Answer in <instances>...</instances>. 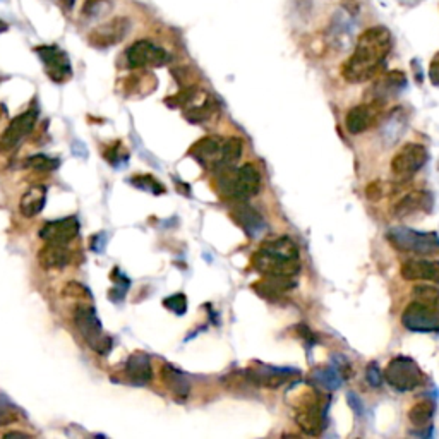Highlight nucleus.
<instances>
[{
  "label": "nucleus",
  "mask_w": 439,
  "mask_h": 439,
  "mask_svg": "<svg viewBox=\"0 0 439 439\" xmlns=\"http://www.w3.org/2000/svg\"><path fill=\"white\" fill-rule=\"evenodd\" d=\"M294 419L302 433L309 436H320L326 427V408L329 398L316 390V386H297L288 395Z\"/></svg>",
  "instance_id": "obj_3"
},
{
  "label": "nucleus",
  "mask_w": 439,
  "mask_h": 439,
  "mask_svg": "<svg viewBox=\"0 0 439 439\" xmlns=\"http://www.w3.org/2000/svg\"><path fill=\"white\" fill-rule=\"evenodd\" d=\"M384 189H386V184H383V182H374V184H371L367 188V197L372 201L379 199V197H383L384 192H386Z\"/></svg>",
  "instance_id": "obj_36"
},
{
  "label": "nucleus",
  "mask_w": 439,
  "mask_h": 439,
  "mask_svg": "<svg viewBox=\"0 0 439 439\" xmlns=\"http://www.w3.org/2000/svg\"><path fill=\"white\" fill-rule=\"evenodd\" d=\"M47 203V188L45 185H33L23 194L19 201V211L23 217L33 218L43 210Z\"/></svg>",
  "instance_id": "obj_24"
},
{
  "label": "nucleus",
  "mask_w": 439,
  "mask_h": 439,
  "mask_svg": "<svg viewBox=\"0 0 439 439\" xmlns=\"http://www.w3.org/2000/svg\"><path fill=\"white\" fill-rule=\"evenodd\" d=\"M383 107V101L378 100H372L371 103H362L357 105V107H352L345 117L347 131L350 134H354V136H357V134H362L367 129H371L378 122Z\"/></svg>",
  "instance_id": "obj_12"
},
{
  "label": "nucleus",
  "mask_w": 439,
  "mask_h": 439,
  "mask_svg": "<svg viewBox=\"0 0 439 439\" xmlns=\"http://www.w3.org/2000/svg\"><path fill=\"white\" fill-rule=\"evenodd\" d=\"M436 412V405L431 400H422L417 401L415 405L408 411V420L412 422V426L415 427H426L431 422V419L434 417Z\"/></svg>",
  "instance_id": "obj_26"
},
{
  "label": "nucleus",
  "mask_w": 439,
  "mask_h": 439,
  "mask_svg": "<svg viewBox=\"0 0 439 439\" xmlns=\"http://www.w3.org/2000/svg\"><path fill=\"white\" fill-rule=\"evenodd\" d=\"M79 233V220L76 217H67L62 220L45 223L40 230V237L50 244H65L67 246Z\"/></svg>",
  "instance_id": "obj_17"
},
{
  "label": "nucleus",
  "mask_w": 439,
  "mask_h": 439,
  "mask_svg": "<svg viewBox=\"0 0 439 439\" xmlns=\"http://www.w3.org/2000/svg\"><path fill=\"white\" fill-rule=\"evenodd\" d=\"M310 379H313V386L323 388V390H336L342 383V374L333 367L314 369Z\"/></svg>",
  "instance_id": "obj_27"
},
{
  "label": "nucleus",
  "mask_w": 439,
  "mask_h": 439,
  "mask_svg": "<svg viewBox=\"0 0 439 439\" xmlns=\"http://www.w3.org/2000/svg\"><path fill=\"white\" fill-rule=\"evenodd\" d=\"M429 79L434 86H439V53H436L429 65Z\"/></svg>",
  "instance_id": "obj_37"
},
{
  "label": "nucleus",
  "mask_w": 439,
  "mask_h": 439,
  "mask_svg": "<svg viewBox=\"0 0 439 439\" xmlns=\"http://www.w3.org/2000/svg\"><path fill=\"white\" fill-rule=\"evenodd\" d=\"M218 174V188L229 199L247 201L261 191V174L252 163L242 167H222Z\"/></svg>",
  "instance_id": "obj_4"
},
{
  "label": "nucleus",
  "mask_w": 439,
  "mask_h": 439,
  "mask_svg": "<svg viewBox=\"0 0 439 439\" xmlns=\"http://www.w3.org/2000/svg\"><path fill=\"white\" fill-rule=\"evenodd\" d=\"M38 263L45 270H60L71 263V252L65 244H50L38 252Z\"/></svg>",
  "instance_id": "obj_21"
},
{
  "label": "nucleus",
  "mask_w": 439,
  "mask_h": 439,
  "mask_svg": "<svg viewBox=\"0 0 439 439\" xmlns=\"http://www.w3.org/2000/svg\"><path fill=\"white\" fill-rule=\"evenodd\" d=\"M232 217L242 226L249 237H258L266 229L265 218L244 201H239V204H235V208L232 210Z\"/></svg>",
  "instance_id": "obj_20"
},
{
  "label": "nucleus",
  "mask_w": 439,
  "mask_h": 439,
  "mask_svg": "<svg viewBox=\"0 0 439 439\" xmlns=\"http://www.w3.org/2000/svg\"><path fill=\"white\" fill-rule=\"evenodd\" d=\"M165 307L167 309H170L172 313H175L177 316H182V314L188 310V297H185L184 294H175L172 295V297L165 299L163 301Z\"/></svg>",
  "instance_id": "obj_32"
},
{
  "label": "nucleus",
  "mask_w": 439,
  "mask_h": 439,
  "mask_svg": "<svg viewBox=\"0 0 439 439\" xmlns=\"http://www.w3.org/2000/svg\"><path fill=\"white\" fill-rule=\"evenodd\" d=\"M240 156H242V141H240V139L235 138V136L225 139V144H223V165L222 167H235V163L239 162Z\"/></svg>",
  "instance_id": "obj_29"
},
{
  "label": "nucleus",
  "mask_w": 439,
  "mask_h": 439,
  "mask_svg": "<svg viewBox=\"0 0 439 439\" xmlns=\"http://www.w3.org/2000/svg\"><path fill=\"white\" fill-rule=\"evenodd\" d=\"M36 53L40 55L42 62L45 64V71L49 78L55 83H64L65 79L71 78V64L69 58L57 47H38Z\"/></svg>",
  "instance_id": "obj_16"
},
{
  "label": "nucleus",
  "mask_w": 439,
  "mask_h": 439,
  "mask_svg": "<svg viewBox=\"0 0 439 439\" xmlns=\"http://www.w3.org/2000/svg\"><path fill=\"white\" fill-rule=\"evenodd\" d=\"M126 374L133 383L146 384L151 379V364H149V357L142 352H136L129 356L126 362Z\"/></svg>",
  "instance_id": "obj_23"
},
{
  "label": "nucleus",
  "mask_w": 439,
  "mask_h": 439,
  "mask_svg": "<svg viewBox=\"0 0 439 439\" xmlns=\"http://www.w3.org/2000/svg\"><path fill=\"white\" fill-rule=\"evenodd\" d=\"M223 144H225V139H220L218 136H206L197 141L196 144H192V148L189 149V155L203 167L218 170L223 165Z\"/></svg>",
  "instance_id": "obj_15"
},
{
  "label": "nucleus",
  "mask_w": 439,
  "mask_h": 439,
  "mask_svg": "<svg viewBox=\"0 0 439 439\" xmlns=\"http://www.w3.org/2000/svg\"><path fill=\"white\" fill-rule=\"evenodd\" d=\"M433 206V197L429 192L426 191H413L405 194L404 197L397 201L393 204V210L391 213L397 218H405L411 217L413 213H419V211H427Z\"/></svg>",
  "instance_id": "obj_19"
},
{
  "label": "nucleus",
  "mask_w": 439,
  "mask_h": 439,
  "mask_svg": "<svg viewBox=\"0 0 439 439\" xmlns=\"http://www.w3.org/2000/svg\"><path fill=\"white\" fill-rule=\"evenodd\" d=\"M247 379L256 386L265 388H278L292 378L299 376L295 369H285V367H273V365L266 364H254V367L246 371Z\"/></svg>",
  "instance_id": "obj_14"
},
{
  "label": "nucleus",
  "mask_w": 439,
  "mask_h": 439,
  "mask_svg": "<svg viewBox=\"0 0 439 439\" xmlns=\"http://www.w3.org/2000/svg\"><path fill=\"white\" fill-rule=\"evenodd\" d=\"M126 58L129 67L146 69V67H160L168 62V53L162 47H156L155 43L148 40H139L127 49Z\"/></svg>",
  "instance_id": "obj_10"
},
{
  "label": "nucleus",
  "mask_w": 439,
  "mask_h": 439,
  "mask_svg": "<svg viewBox=\"0 0 439 439\" xmlns=\"http://www.w3.org/2000/svg\"><path fill=\"white\" fill-rule=\"evenodd\" d=\"M388 240L393 244L395 249L400 251L415 252L422 256H436L439 254V237L436 233L415 232V230L404 229H391L388 232Z\"/></svg>",
  "instance_id": "obj_7"
},
{
  "label": "nucleus",
  "mask_w": 439,
  "mask_h": 439,
  "mask_svg": "<svg viewBox=\"0 0 439 439\" xmlns=\"http://www.w3.org/2000/svg\"><path fill=\"white\" fill-rule=\"evenodd\" d=\"M365 376H367V381L372 384V386H379L383 381V371H379L378 364L376 362H372V364L367 365V372H365Z\"/></svg>",
  "instance_id": "obj_35"
},
{
  "label": "nucleus",
  "mask_w": 439,
  "mask_h": 439,
  "mask_svg": "<svg viewBox=\"0 0 439 439\" xmlns=\"http://www.w3.org/2000/svg\"><path fill=\"white\" fill-rule=\"evenodd\" d=\"M215 112V105L211 98H204L199 105H189V107L184 108V115L189 122L192 124H199L204 122V120L211 119Z\"/></svg>",
  "instance_id": "obj_28"
},
{
  "label": "nucleus",
  "mask_w": 439,
  "mask_h": 439,
  "mask_svg": "<svg viewBox=\"0 0 439 439\" xmlns=\"http://www.w3.org/2000/svg\"><path fill=\"white\" fill-rule=\"evenodd\" d=\"M107 3V0H86L83 7V14L84 16H97V14L103 13V7Z\"/></svg>",
  "instance_id": "obj_34"
},
{
  "label": "nucleus",
  "mask_w": 439,
  "mask_h": 439,
  "mask_svg": "<svg viewBox=\"0 0 439 439\" xmlns=\"http://www.w3.org/2000/svg\"><path fill=\"white\" fill-rule=\"evenodd\" d=\"M413 295H415V299H419V301H426L434 304V306H439V288L419 285V287H415V290H413Z\"/></svg>",
  "instance_id": "obj_33"
},
{
  "label": "nucleus",
  "mask_w": 439,
  "mask_h": 439,
  "mask_svg": "<svg viewBox=\"0 0 439 439\" xmlns=\"http://www.w3.org/2000/svg\"><path fill=\"white\" fill-rule=\"evenodd\" d=\"M162 376H163V381L165 384H167L168 388L172 390V393L175 395V397L179 398H188L189 395V381L188 378H185L184 374H182L181 371H177L175 367H172V365H163V371H162Z\"/></svg>",
  "instance_id": "obj_25"
},
{
  "label": "nucleus",
  "mask_w": 439,
  "mask_h": 439,
  "mask_svg": "<svg viewBox=\"0 0 439 439\" xmlns=\"http://www.w3.org/2000/svg\"><path fill=\"white\" fill-rule=\"evenodd\" d=\"M252 266L265 276L295 278L301 272L297 244L288 237L265 242L252 256Z\"/></svg>",
  "instance_id": "obj_2"
},
{
  "label": "nucleus",
  "mask_w": 439,
  "mask_h": 439,
  "mask_svg": "<svg viewBox=\"0 0 439 439\" xmlns=\"http://www.w3.org/2000/svg\"><path fill=\"white\" fill-rule=\"evenodd\" d=\"M391 50V35L384 26L369 28L358 36L357 47L342 65V76L349 83H365L381 71Z\"/></svg>",
  "instance_id": "obj_1"
},
{
  "label": "nucleus",
  "mask_w": 439,
  "mask_h": 439,
  "mask_svg": "<svg viewBox=\"0 0 439 439\" xmlns=\"http://www.w3.org/2000/svg\"><path fill=\"white\" fill-rule=\"evenodd\" d=\"M404 280L415 281H433L439 283V261H431V259H408L401 265L400 270Z\"/></svg>",
  "instance_id": "obj_18"
},
{
  "label": "nucleus",
  "mask_w": 439,
  "mask_h": 439,
  "mask_svg": "<svg viewBox=\"0 0 439 439\" xmlns=\"http://www.w3.org/2000/svg\"><path fill=\"white\" fill-rule=\"evenodd\" d=\"M407 86V78L404 72L391 71L386 76H383L374 86V100L386 103L388 98H393Z\"/></svg>",
  "instance_id": "obj_22"
},
{
  "label": "nucleus",
  "mask_w": 439,
  "mask_h": 439,
  "mask_svg": "<svg viewBox=\"0 0 439 439\" xmlns=\"http://www.w3.org/2000/svg\"><path fill=\"white\" fill-rule=\"evenodd\" d=\"M10 420H14V413L7 411V407L0 405V426H3V424L10 422Z\"/></svg>",
  "instance_id": "obj_38"
},
{
  "label": "nucleus",
  "mask_w": 439,
  "mask_h": 439,
  "mask_svg": "<svg viewBox=\"0 0 439 439\" xmlns=\"http://www.w3.org/2000/svg\"><path fill=\"white\" fill-rule=\"evenodd\" d=\"M131 184H133L134 188L141 189V191H148L151 194H156V196L165 192L163 185L160 184V182H156L151 175H136V177L131 179Z\"/></svg>",
  "instance_id": "obj_30"
},
{
  "label": "nucleus",
  "mask_w": 439,
  "mask_h": 439,
  "mask_svg": "<svg viewBox=\"0 0 439 439\" xmlns=\"http://www.w3.org/2000/svg\"><path fill=\"white\" fill-rule=\"evenodd\" d=\"M129 19H126V17H115V19H110L107 23L94 28L90 33V38L88 40L97 49H108V47H113L122 42L127 36V33H129Z\"/></svg>",
  "instance_id": "obj_13"
},
{
  "label": "nucleus",
  "mask_w": 439,
  "mask_h": 439,
  "mask_svg": "<svg viewBox=\"0 0 439 439\" xmlns=\"http://www.w3.org/2000/svg\"><path fill=\"white\" fill-rule=\"evenodd\" d=\"M60 165V162L55 158H50L47 155H35V156H29V158L24 162V167L31 168V170H42V172H49V170H55V168Z\"/></svg>",
  "instance_id": "obj_31"
},
{
  "label": "nucleus",
  "mask_w": 439,
  "mask_h": 439,
  "mask_svg": "<svg viewBox=\"0 0 439 439\" xmlns=\"http://www.w3.org/2000/svg\"><path fill=\"white\" fill-rule=\"evenodd\" d=\"M401 324L415 333L439 331V306L415 299L405 307Z\"/></svg>",
  "instance_id": "obj_8"
},
{
  "label": "nucleus",
  "mask_w": 439,
  "mask_h": 439,
  "mask_svg": "<svg viewBox=\"0 0 439 439\" xmlns=\"http://www.w3.org/2000/svg\"><path fill=\"white\" fill-rule=\"evenodd\" d=\"M7 29H9V26H7V24H6V23H3V21H0V33L7 31Z\"/></svg>",
  "instance_id": "obj_40"
},
{
  "label": "nucleus",
  "mask_w": 439,
  "mask_h": 439,
  "mask_svg": "<svg viewBox=\"0 0 439 439\" xmlns=\"http://www.w3.org/2000/svg\"><path fill=\"white\" fill-rule=\"evenodd\" d=\"M36 120H38V112L35 108H29L24 113H21V115L14 117L9 126L6 127V131L2 133V136H0V155L9 153L10 149L16 148L35 129Z\"/></svg>",
  "instance_id": "obj_11"
},
{
  "label": "nucleus",
  "mask_w": 439,
  "mask_h": 439,
  "mask_svg": "<svg viewBox=\"0 0 439 439\" xmlns=\"http://www.w3.org/2000/svg\"><path fill=\"white\" fill-rule=\"evenodd\" d=\"M427 162V149L419 142H407L391 160V174L398 181H408Z\"/></svg>",
  "instance_id": "obj_9"
},
{
  "label": "nucleus",
  "mask_w": 439,
  "mask_h": 439,
  "mask_svg": "<svg viewBox=\"0 0 439 439\" xmlns=\"http://www.w3.org/2000/svg\"><path fill=\"white\" fill-rule=\"evenodd\" d=\"M384 379L391 388L398 391H412L424 384V374L417 362L411 357H395L388 362L383 372Z\"/></svg>",
  "instance_id": "obj_6"
},
{
  "label": "nucleus",
  "mask_w": 439,
  "mask_h": 439,
  "mask_svg": "<svg viewBox=\"0 0 439 439\" xmlns=\"http://www.w3.org/2000/svg\"><path fill=\"white\" fill-rule=\"evenodd\" d=\"M74 323L88 347L100 356H107L112 349V338L103 331V326H101L93 307L79 306L74 313Z\"/></svg>",
  "instance_id": "obj_5"
},
{
  "label": "nucleus",
  "mask_w": 439,
  "mask_h": 439,
  "mask_svg": "<svg viewBox=\"0 0 439 439\" xmlns=\"http://www.w3.org/2000/svg\"><path fill=\"white\" fill-rule=\"evenodd\" d=\"M62 3H64L65 7H67V9H72V6H74V2L76 0H60Z\"/></svg>",
  "instance_id": "obj_39"
}]
</instances>
